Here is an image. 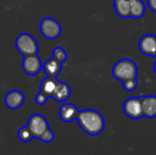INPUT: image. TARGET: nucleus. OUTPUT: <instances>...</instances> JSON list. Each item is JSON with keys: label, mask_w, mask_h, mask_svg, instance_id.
<instances>
[{"label": "nucleus", "mask_w": 156, "mask_h": 155, "mask_svg": "<svg viewBox=\"0 0 156 155\" xmlns=\"http://www.w3.org/2000/svg\"><path fill=\"white\" fill-rule=\"evenodd\" d=\"M138 48H139L140 52L144 55L156 56V36L153 34H146L144 35L139 41L138 44Z\"/></svg>", "instance_id": "obj_8"}, {"label": "nucleus", "mask_w": 156, "mask_h": 155, "mask_svg": "<svg viewBox=\"0 0 156 155\" xmlns=\"http://www.w3.org/2000/svg\"><path fill=\"white\" fill-rule=\"evenodd\" d=\"M79 114V110L74 104L72 103H64L61 105L60 110H58V115L63 122L69 123V122L76 120Z\"/></svg>", "instance_id": "obj_10"}, {"label": "nucleus", "mask_w": 156, "mask_h": 155, "mask_svg": "<svg viewBox=\"0 0 156 155\" xmlns=\"http://www.w3.org/2000/svg\"><path fill=\"white\" fill-rule=\"evenodd\" d=\"M148 6L152 12L156 13V0H148Z\"/></svg>", "instance_id": "obj_22"}, {"label": "nucleus", "mask_w": 156, "mask_h": 155, "mask_svg": "<svg viewBox=\"0 0 156 155\" xmlns=\"http://www.w3.org/2000/svg\"><path fill=\"white\" fill-rule=\"evenodd\" d=\"M15 46L19 53L23 56L32 55L38 52V44L31 34L29 33H21L17 36Z\"/></svg>", "instance_id": "obj_3"}, {"label": "nucleus", "mask_w": 156, "mask_h": 155, "mask_svg": "<svg viewBox=\"0 0 156 155\" xmlns=\"http://www.w3.org/2000/svg\"><path fill=\"white\" fill-rule=\"evenodd\" d=\"M39 31L47 39H55L62 33V26L52 17H45L39 23Z\"/></svg>", "instance_id": "obj_5"}, {"label": "nucleus", "mask_w": 156, "mask_h": 155, "mask_svg": "<svg viewBox=\"0 0 156 155\" xmlns=\"http://www.w3.org/2000/svg\"><path fill=\"white\" fill-rule=\"evenodd\" d=\"M27 128L33 139H39L50 126L45 116L41 114H33L28 119Z\"/></svg>", "instance_id": "obj_4"}, {"label": "nucleus", "mask_w": 156, "mask_h": 155, "mask_svg": "<svg viewBox=\"0 0 156 155\" xmlns=\"http://www.w3.org/2000/svg\"><path fill=\"white\" fill-rule=\"evenodd\" d=\"M153 70H154V72L156 73V61H155L154 64H153Z\"/></svg>", "instance_id": "obj_23"}, {"label": "nucleus", "mask_w": 156, "mask_h": 155, "mask_svg": "<svg viewBox=\"0 0 156 155\" xmlns=\"http://www.w3.org/2000/svg\"><path fill=\"white\" fill-rule=\"evenodd\" d=\"M141 105L144 116L147 118L156 117V96H141Z\"/></svg>", "instance_id": "obj_11"}, {"label": "nucleus", "mask_w": 156, "mask_h": 155, "mask_svg": "<svg viewBox=\"0 0 156 155\" xmlns=\"http://www.w3.org/2000/svg\"><path fill=\"white\" fill-rule=\"evenodd\" d=\"M53 139H54V133H53V131L49 128L43 135H41L39 140L43 141V143H51Z\"/></svg>", "instance_id": "obj_20"}, {"label": "nucleus", "mask_w": 156, "mask_h": 155, "mask_svg": "<svg viewBox=\"0 0 156 155\" xmlns=\"http://www.w3.org/2000/svg\"><path fill=\"white\" fill-rule=\"evenodd\" d=\"M58 81L56 78L53 77H48L45 78L43 81H41V85H39V91H41L43 93L47 95L49 98H51L52 93H53L54 89H55L56 85H58Z\"/></svg>", "instance_id": "obj_15"}, {"label": "nucleus", "mask_w": 156, "mask_h": 155, "mask_svg": "<svg viewBox=\"0 0 156 155\" xmlns=\"http://www.w3.org/2000/svg\"><path fill=\"white\" fill-rule=\"evenodd\" d=\"M71 96V88L70 86L65 82L58 81V85H56L55 89H54L53 93H52L51 98H53L55 101L58 102H65L66 100H68Z\"/></svg>", "instance_id": "obj_13"}, {"label": "nucleus", "mask_w": 156, "mask_h": 155, "mask_svg": "<svg viewBox=\"0 0 156 155\" xmlns=\"http://www.w3.org/2000/svg\"><path fill=\"white\" fill-rule=\"evenodd\" d=\"M48 99H49V97H48L47 95H45V93H43L41 91H39V93L35 96V102H36V104L39 106L45 105V104L47 103Z\"/></svg>", "instance_id": "obj_21"}, {"label": "nucleus", "mask_w": 156, "mask_h": 155, "mask_svg": "<svg viewBox=\"0 0 156 155\" xmlns=\"http://www.w3.org/2000/svg\"><path fill=\"white\" fill-rule=\"evenodd\" d=\"M21 67L28 76H36L41 72V70H43V63L36 53L23 56Z\"/></svg>", "instance_id": "obj_7"}, {"label": "nucleus", "mask_w": 156, "mask_h": 155, "mask_svg": "<svg viewBox=\"0 0 156 155\" xmlns=\"http://www.w3.org/2000/svg\"><path fill=\"white\" fill-rule=\"evenodd\" d=\"M146 13V4L142 0H129V18L139 19Z\"/></svg>", "instance_id": "obj_14"}, {"label": "nucleus", "mask_w": 156, "mask_h": 155, "mask_svg": "<svg viewBox=\"0 0 156 155\" xmlns=\"http://www.w3.org/2000/svg\"><path fill=\"white\" fill-rule=\"evenodd\" d=\"M137 73V65L131 58H122V60L118 61L112 69L113 77L121 82L125 80H129V79H136Z\"/></svg>", "instance_id": "obj_2"}, {"label": "nucleus", "mask_w": 156, "mask_h": 155, "mask_svg": "<svg viewBox=\"0 0 156 155\" xmlns=\"http://www.w3.org/2000/svg\"><path fill=\"white\" fill-rule=\"evenodd\" d=\"M18 138H19V140L23 141V143H29V141H31L33 139L29 130H28L27 125L23 126V128H20L18 130Z\"/></svg>", "instance_id": "obj_17"}, {"label": "nucleus", "mask_w": 156, "mask_h": 155, "mask_svg": "<svg viewBox=\"0 0 156 155\" xmlns=\"http://www.w3.org/2000/svg\"><path fill=\"white\" fill-rule=\"evenodd\" d=\"M116 14L121 18H129V0H114Z\"/></svg>", "instance_id": "obj_16"}, {"label": "nucleus", "mask_w": 156, "mask_h": 155, "mask_svg": "<svg viewBox=\"0 0 156 155\" xmlns=\"http://www.w3.org/2000/svg\"><path fill=\"white\" fill-rule=\"evenodd\" d=\"M123 112L129 118L132 119H140L144 117L142 112L141 98L140 97H129L123 102Z\"/></svg>", "instance_id": "obj_6"}, {"label": "nucleus", "mask_w": 156, "mask_h": 155, "mask_svg": "<svg viewBox=\"0 0 156 155\" xmlns=\"http://www.w3.org/2000/svg\"><path fill=\"white\" fill-rule=\"evenodd\" d=\"M25 101V95L23 91L18 90V89H13V90L9 91L4 97V103H5L6 107H9L10 110H17V108L21 107Z\"/></svg>", "instance_id": "obj_9"}, {"label": "nucleus", "mask_w": 156, "mask_h": 155, "mask_svg": "<svg viewBox=\"0 0 156 155\" xmlns=\"http://www.w3.org/2000/svg\"><path fill=\"white\" fill-rule=\"evenodd\" d=\"M122 84H123L124 90L129 91V93H131V91H134L136 88H137V86H138L137 78H136V79H129V80H125V81L122 82Z\"/></svg>", "instance_id": "obj_19"}, {"label": "nucleus", "mask_w": 156, "mask_h": 155, "mask_svg": "<svg viewBox=\"0 0 156 155\" xmlns=\"http://www.w3.org/2000/svg\"><path fill=\"white\" fill-rule=\"evenodd\" d=\"M76 121L83 132L90 136H97L101 134L105 128V120L102 114L98 111L90 108L79 111Z\"/></svg>", "instance_id": "obj_1"}, {"label": "nucleus", "mask_w": 156, "mask_h": 155, "mask_svg": "<svg viewBox=\"0 0 156 155\" xmlns=\"http://www.w3.org/2000/svg\"><path fill=\"white\" fill-rule=\"evenodd\" d=\"M62 67L63 63L52 56L51 58L47 60L43 64V70L48 77L56 78L61 73V71H62Z\"/></svg>", "instance_id": "obj_12"}, {"label": "nucleus", "mask_w": 156, "mask_h": 155, "mask_svg": "<svg viewBox=\"0 0 156 155\" xmlns=\"http://www.w3.org/2000/svg\"><path fill=\"white\" fill-rule=\"evenodd\" d=\"M52 56L55 58L56 60H58L60 62L64 63L67 60V53H66L65 49L62 47H55L52 51Z\"/></svg>", "instance_id": "obj_18"}]
</instances>
